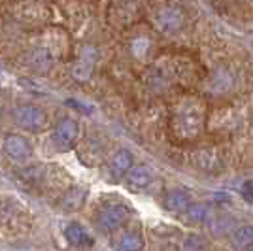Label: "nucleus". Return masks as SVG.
I'll return each mask as SVG.
<instances>
[{"instance_id": "ddd939ff", "label": "nucleus", "mask_w": 253, "mask_h": 251, "mask_svg": "<svg viewBox=\"0 0 253 251\" xmlns=\"http://www.w3.org/2000/svg\"><path fill=\"white\" fill-rule=\"evenodd\" d=\"M185 217L193 223H202L210 217V208L206 204H189L185 209Z\"/></svg>"}, {"instance_id": "a211bd4d", "label": "nucleus", "mask_w": 253, "mask_h": 251, "mask_svg": "<svg viewBox=\"0 0 253 251\" xmlns=\"http://www.w3.org/2000/svg\"><path fill=\"white\" fill-rule=\"evenodd\" d=\"M250 250H253V246H252V248H250Z\"/></svg>"}, {"instance_id": "0eeeda50", "label": "nucleus", "mask_w": 253, "mask_h": 251, "mask_svg": "<svg viewBox=\"0 0 253 251\" xmlns=\"http://www.w3.org/2000/svg\"><path fill=\"white\" fill-rule=\"evenodd\" d=\"M151 181H153V172H151V168L144 167V165L132 167L126 172V183L130 189H146Z\"/></svg>"}, {"instance_id": "1a4fd4ad", "label": "nucleus", "mask_w": 253, "mask_h": 251, "mask_svg": "<svg viewBox=\"0 0 253 251\" xmlns=\"http://www.w3.org/2000/svg\"><path fill=\"white\" fill-rule=\"evenodd\" d=\"M85 195H87V193H85V189H82V187L70 189L63 197V200H61V209H64V211L80 209L85 202Z\"/></svg>"}, {"instance_id": "f257e3e1", "label": "nucleus", "mask_w": 253, "mask_h": 251, "mask_svg": "<svg viewBox=\"0 0 253 251\" xmlns=\"http://www.w3.org/2000/svg\"><path fill=\"white\" fill-rule=\"evenodd\" d=\"M13 119L15 123L25 128V130H31V132H42L45 125H47V115L42 108L32 104L17 106L13 110Z\"/></svg>"}, {"instance_id": "9d476101", "label": "nucleus", "mask_w": 253, "mask_h": 251, "mask_svg": "<svg viewBox=\"0 0 253 251\" xmlns=\"http://www.w3.org/2000/svg\"><path fill=\"white\" fill-rule=\"evenodd\" d=\"M191 204V197L185 191H172L165 199V208L169 211H185Z\"/></svg>"}, {"instance_id": "f03ea898", "label": "nucleus", "mask_w": 253, "mask_h": 251, "mask_svg": "<svg viewBox=\"0 0 253 251\" xmlns=\"http://www.w3.org/2000/svg\"><path fill=\"white\" fill-rule=\"evenodd\" d=\"M78 136H80V125H78V121L70 119V117L59 121L55 130H53V142L63 151L72 149L74 144L78 142Z\"/></svg>"}, {"instance_id": "39448f33", "label": "nucleus", "mask_w": 253, "mask_h": 251, "mask_svg": "<svg viewBox=\"0 0 253 251\" xmlns=\"http://www.w3.org/2000/svg\"><path fill=\"white\" fill-rule=\"evenodd\" d=\"M155 25L163 32H176L183 25V11L179 8H163L155 15Z\"/></svg>"}, {"instance_id": "f3484780", "label": "nucleus", "mask_w": 253, "mask_h": 251, "mask_svg": "<svg viewBox=\"0 0 253 251\" xmlns=\"http://www.w3.org/2000/svg\"><path fill=\"white\" fill-rule=\"evenodd\" d=\"M215 200H229V195H219V193H217V195H215Z\"/></svg>"}, {"instance_id": "7ed1b4c3", "label": "nucleus", "mask_w": 253, "mask_h": 251, "mask_svg": "<svg viewBox=\"0 0 253 251\" xmlns=\"http://www.w3.org/2000/svg\"><path fill=\"white\" fill-rule=\"evenodd\" d=\"M4 153L11 159V161H29L32 155L31 142L21 134H8L4 138Z\"/></svg>"}, {"instance_id": "4468645a", "label": "nucleus", "mask_w": 253, "mask_h": 251, "mask_svg": "<svg viewBox=\"0 0 253 251\" xmlns=\"http://www.w3.org/2000/svg\"><path fill=\"white\" fill-rule=\"evenodd\" d=\"M183 248L185 250H202L204 248V242L201 240V236H189Z\"/></svg>"}, {"instance_id": "20e7f679", "label": "nucleus", "mask_w": 253, "mask_h": 251, "mask_svg": "<svg viewBox=\"0 0 253 251\" xmlns=\"http://www.w3.org/2000/svg\"><path fill=\"white\" fill-rule=\"evenodd\" d=\"M126 217H128V209L123 204H112V206H108L100 211L96 221H98V227L102 230L112 232V230L119 229L126 221Z\"/></svg>"}, {"instance_id": "dca6fc26", "label": "nucleus", "mask_w": 253, "mask_h": 251, "mask_svg": "<svg viewBox=\"0 0 253 251\" xmlns=\"http://www.w3.org/2000/svg\"><path fill=\"white\" fill-rule=\"evenodd\" d=\"M68 106L78 108V110H82V112H85V114H89V112H91V108H87V106H84L82 102H78V100H68Z\"/></svg>"}, {"instance_id": "2eb2a0df", "label": "nucleus", "mask_w": 253, "mask_h": 251, "mask_svg": "<svg viewBox=\"0 0 253 251\" xmlns=\"http://www.w3.org/2000/svg\"><path fill=\"white\" fill-rule=\"evenodd\" d=\"M242 195H244V199H246V200H250V202H253V183H252V181H248V183L244 185Z\"/></svg>"}, {"instance_id": "6e6552de", "label": "nucleus", "mask_w": 253, "mask_h": 251, "mask_svg": "<svg viewBox=\"0 0 253 251\" xmlns=\"http://www.w3.org/2000/svg\"><path fill=\"white\" fill-rule=\"evenodd\" d=\"M64 238L70 244H74V246H91L93 244L91 234L82 225H78V223H72V225H68L64 229Z\"/></svg>"}, {"instance_id": "423d86ee", "label": "nucleus", "mask_w": 253, "mask_h": 251, "mask_svg": "<svg viewBox=\"0 0 253 251\" xmlns=\"http://www.w3.org/2000/svg\"><path fill=\"white\" fill-rule=\"evenodd\" d=\"M132 163H134V157L130 151L126 149H119L116 151V155L110 159V172L114 178H123L126 172L132 168Z\"/></svg>"}, {"instance_id": "9b49d317", "label": "nucleus", "mask_w": 253, "mask_h": 251, "mask_svg": "<svg viewBox=\"0 0 253 251\" xmlns=\"http://www.w3.org/2000/svg\"><path fill=\"white\" fill-rule=\"evenodd\" d=\"M116 248L123 251H136L144 248V240H142V236L136 234V232H126V234L121 236V240L117 242Z\"/></svg>"}, {"instance_id": "f8f14e48", "label": "nucleus", "mask_w": 253, "mask_h": 251, "mask_svg": "<svg viewBox=\"0 0 253 251\" xmlns=\"http://www.w3.org/2000/svg\"><path fill=\"white\" fill-rule=\"evenodd\" d=\"M232 242L236 248L240 250H248L253 246V227H240L232 234Z\"/></svg>"}]
</instances>
